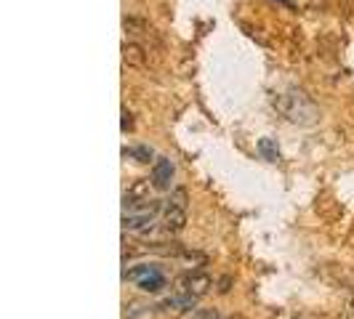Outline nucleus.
<instances>
[{
    "label": "nucleus",
    "instance_id": "3",
    "mask_svg": "<svg viewBox=\"0 0 354 319\" xmlns=\"http://www.w3.org/2000/svg\"><path fill=\"white\" fill-rule=\"evenodd\" d=\"M213 287V280L211 274H205V271H189L187 277H181V282H178V293H187V296H192V298H203V296H208Z\"/></svg>",
    "mask_w": 354,
    "mask_h": 319
},
{
    "label": "nucleus",
    "instance_id": "4",
    "mask_svg": "<svg viewBox=\"0 0 354 319\" xmlns=\"http://www.w3.org/2000/svg\"><path fill=\"white\" fill-rule=\"evenodd\" d=\"M174 162L168 157H158L152 165V186L160 192H168L171 189V181H174Z\"/></svg>",
    "mask_w": 354,
    "mask_h": 319
},
{
    "label": "nucleus",
    "instance_id": "9",
    "mask_svg": "<svg viewBox=\"0 0 354 319\" xmlns=\"http://www.w3.org/2000/svg\"><path fill=\"white\" fill-rule=\"evenodd\" d=\"M149 181H144V178H139L128 192H125L123 197V205H133V202H142V200H149Z\"/></svg>",
    "mask_w": 354,
    "mask_h": 319
},
{
    "label": "nucleus",
    "instance_id": "8",
    "mask_svg": "<svg viewBox=\"0 0 354 319\" xmlns=\"http://www.w3.org/2000/svg\"><path fill=\"white\" fill-rule=\"evenodd\" d=\"M123 61L128 67L142 70V67H147V51L139 43H123Z\"/></svg>",
    "mask_w": 354,
    "mask_h": 319
},
{
    "label": "nucleus",
    "instance_id": "11",
    "mask_svg": "<svg viewBox=\"0 0 354 319\" xmlns=\"http://www.w3.org/2000/svg\"><path fill=\"white\" fill-rule=\"evenodd\" d=\"M259 155L264 160H269V162H277L280 160V146H277L274 139H261L259 142Z\"/></svg>",
    "mask_w": 354,
    "mask_h": 319
},
{
    "label": "nucleus",
    "instance_id": "15",
    "mask_svg": "<svg viewBox=\"0 0 354 319\" xmlns=\"http://www.w3.org/2000/svg\"><path fill=\"white\" fill-rule=\"evenodd\" d=\"M168 205H176V208H187V189H174Z\"/></svg>",
    "mask_w": 354,
    "mask_h": 319
},
{
    "label": "nucleus",
    "instance_id": "18",
    "mask_svg": "<svg viewBox=\"0 0 354 319\" xmlns=\"http://www.w3.org/2000/svg\"><path fill=\"white\" fill-rule=\"evenodd\" d=\"M218 319H224V317H218Z\"/></svg>",
    "mask_w": 354,
    "mask_h": 319
},
{
    "label": "nucleus",
    "instance_id": "17",
    "mask_svg": "<svg viewBox=\"0 0 354 319\" xmlns=\"http://www.w3.org/2000/svg\"><path fill=\"white\" fill-rule=\"evenodd\" d=\"M277 3H283V6H288V8H293V0H277Z\"/></svg>",
    "mask_w": 354,
    "mask_h": 319
},
{
    "label": "nucleus",
    "instance_id": "12",
    "mask_svg": "<svg viewBox=\"0 0 354 319\" xmlns=\"http://www.w3.org/2000/svg\"><path fill=\"white\" fill-rule=\"evenodd\" d=\"M123 27H125V32H128V35H133V37H139V35L147 32V24H144L142 19H133V17H125Z\"/></svg>",
    "mask_w": 354,
    "mask_h": 319
},
{
    "label": "nucleus",
    "instance_id": "2",
    "mask_svg": "<svg viewBox=\"0 0 354 319\" xmlns=\"http://www.w3.org/2000/svg\"><path fill=\"white\" fill-rule=\"evenodd\" d=\"M165 211L160 200H142V202H133V205H125L123 211V229L125 231H147L158 213Z\"/></svg>",
    "mask_w": 354,
    "mask_h": 319
},
{
    "label": "nucleus",
    "instance_id": "14",
    "mask_svg": "<svg viewBox=\"0 0 354 319\" xmlns=\"http://www.w3.org/2000/svg\"><path fill=\"white\" fill-rule=\"evenodd\" d=\"M125 155L136 157L139 162H149L152 160V149L149 146H133V149H125Z\"/></svg>",
    "mask_w": 354,
    "mask_h": 319
},
{
    "label": "nucleus",
    "instance_id": "5",
    "mask_svg": "<svg viewBox=\"0 0 354 319\" xmlns=\"http://www.w3.org/2000/svg\"><path fill=\"white\" fill-rule=\"evenodd\" d=\"M187 224V208H176V205H165L162 211V229L168 234H178Z\"/></svg>",
    "mask_w": 354,
    "mask_h": 319
},
{
    "label": "nucleus",
    "instance_id": "7",
    "mask_svg": "<svg viewBox=\"0 0 354 319\" xmlns=\"http://www.w3.org/2000/svg\"><path fill=\"white\" fill-rule=\"evenodd\" d=\"M195 306H197V298L187 296V293L168 296V298H162V301L158 303V309H162V311H168V309H174V311H189V309H195Z\"/></svg>",
    "mask_w": 354,
    "mask_h": 319
},
{
    "label": "nucleus",
    "instance_id": "1",
    "mask_svg": "<svg viewBox=\"0 0 354 319\" xmlns=\"http://www.w3.org/2000/svg\"><path fill=\"white\" fill-rule=\"evenodd\" d=\"M274 109L283 112L290 123L309 125V123H315V117H317L315 102H312L306 93H301V90H288L283 96H277V99H274Z\"/></svg>",
    "mask_w": 354,
    "mask_h": 319
},
{
    "label": "nucleus",
    "instance_id": "13",
    "mask_svg": "<svg viewBox=\"0 0 354 319\" xmlns=\"http://www.w3.org/2000/svg\"><path fill=\"white\" fill-rule=\"evenodd\" d=\"M221 314L218 311H213V309H189V311H184L181 319H218Z\"/></svg>",
    "mask_w": 354,
    "mask_h": 319
},
{
    "label": "nucleus",
    "instance_id": "16",
    "mask_svg": "<svg viewBox=\"0 0 354 319\" xmlns=\"http://www.w3.org/2000/svg\"><path fill=\"white\" fill-rule=\"evenodd\" d=\"M128 130H133V115L123 109V133H128Z\"/></svg>",
    "mask_w": 354,
    "mask_h": 319
},
{
    "label": "nucleus",
    "instance_id": "10",
    "mask_svg": "<svg viewBox=\"0 0 354 319\" xmlns=\"http://www.w3.org/2000/svg\"><path fill=\"white\" fill-rule=\"evenodd\" d=\"M158 306H144V303H133L125 309V319H155Z\"/></svg>",
    "mask_w": 354,
    "mask_h": 319
},
{
    "label": "nucleus",
    "instance_id": "6",
    "mask_svg": "<svg viewBox=\"0 0 354 319\" xmlns=\"http://www.w3.org/2000/svg\"><path fill=\"white\" fill-rule=\"evenodd\" d=\"M136 284H139V290H144V293H160L168 282H165V274L160 271L158 266H152L142 280H136Z\"/></svg>",
    "mask_w": 354,
    "mask_h": 319
}]
</instances>
